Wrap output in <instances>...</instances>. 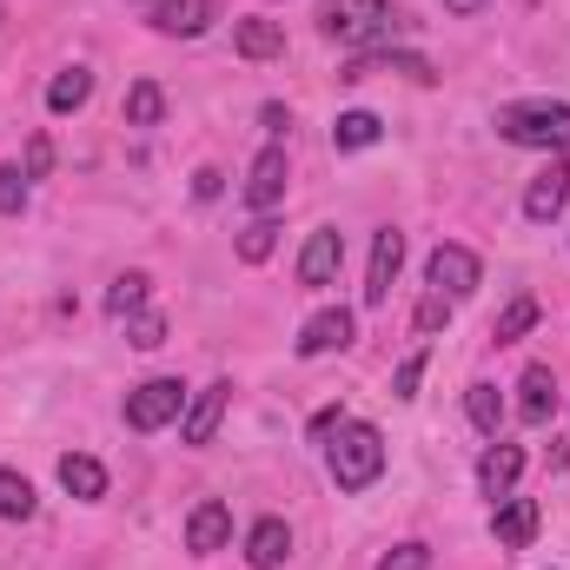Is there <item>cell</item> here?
<instances>
[{"instance_id":"cell-1","label":"cell","mask_w":570,"mask_h":570,"mask_svg":"<svg viewBox=\"0 0 570 570\" xmlns=\"http://www.w3.org/2000/svg\"><path fill=\"white\" fill-rule=\"evenodd\" d=\"M325 464H332V484L338 491H372L385 478V431L365 425V419H345L338 438L325 444Z\"/></svg>"},{"instance_id":"cell-2","label":"cell","mask_w":570,"mask_h":570,"mask_svg":"<svg viewBox=\"0 0 570 570\" xmlns=\"http://www.w3.org/2000/svg\"><path fill=\"white\" fill-rule=\"evenodd\" d=\"M405 27L392 0H318V33L338 47H385Z\"/></svg>"},{"instance_id":"cell-3","label":"cell","mask_w":570,"mask_h":570,"mask_svg":"<svg viewBox=\"0 0 570 570\" xmlns=\"http://www.w3.org/2000/svg\"><path fill=\"white\" fill-rule=\"evenodd\" d=\"M498 140L531 146V153H570V100H511L498 107Z\"/></svg>"},{"instance_id":"cell-4","label":"cell","mask_w":570,"mask_h":570,"mask_svg":"<svg viewBox=\"0 0 570 570\" xmlns=\"http://www.w3.org/2000/svg\"><path fill=\"white\" fill-rule=\"evenodd\" d=\"M186 385L179 379H146V385H134L127 392V431H159V425H173L179 412H186Z\"/></svg>"},{"instance_id":"cell-5","label":"cell","mask_w":570,"mask_h":570,"mask_svg":"<svg viewBox=\"0 0 570 570\" xmlns=\"http://www.w3.org/2000/svg\"><path fill=\"white\" fill-rule=\"evenodd\" d=\"M425 279H431V292H438V298H451V305H458V298H471V292H478L484 266H478V253H471V246L444 239V246L425 259Z\"/></svg>"},{"instance_id":"cell-6","label":"cell","mask_w":570,"mask_h":570,"mask_svg":"<svg viewBox=\"0 0 570 570\" xmlns=\"http://www.w3.org/2000/svg\"><path fill=\"white\" fill-rule=\"evenodd\" d=\"M352 338H358L352 312H345V305H325V312H312V318L298 325V358H325V352H345Z\"/></svg>"},{"instance_id":"cell-7","label":"cell","mask_w":570,"mask_h":570,"mask_svg":"<svg viewBox=\"0 0 570 570\" xmlns=\"http://www.w3.org/2000/svg\"><path fill=\"white\" fill-rule=\"evenodd\" d=\"M338 266H345V239H338V226H318L305 239V253H298V285L305 292H325V285L338 279Z\"/></svg>"},{"instance_id":"cell-8","label":"cell","mask_w":570,"mask_h":570,"mask_svg":"<svg viewBox=\"0 0 570 570\" xmlns=\"http://www.w3.org/2000/svg\"><path fill=\"white\" fill-rule=\"evenodd\" d=\"M518 478H524V444L491 438V451L478 458V491L498 504V498H511V491H518Z\"/></svg>"},{"instance_id":"cell-9","label":"cell","mask_w":570,"mask_h":570,"mask_svg":"<svg viewBox=\"0 0 570 570\" xmlns=\"http://www.w3.org/2000/svg\"><path fill=\"white\" fill-rule=\"evenodd\" d=\"M226 399H233L226 379H213L206 392H193L186 412H179V438H186V444H213V431H219V419H226Z\"/></svg>"},{"instance_id":"cell-10","label":"cell","mask_w":570,"mask_h":570,"mask_svg":"<svg viewBox=\"0 0 570 570\" xmlns=\"http://www.w3.org/2000/svg\"><path fill=\"white\" fill-rule=\"evenodd\" d=\"M564 199H570V159L558 153V159L531 179V193H524V219H531V226H551V219L564 213Z\"/></svg>"},{"instance_id":"cell-11","label":"cell","mask_w":570,"mask_h":570,"mask_svg":"<svg viewBox=\"0 0 570 570\" xmlns=\"http://www.w3.org/2000/svg\"><path fill=\"white\" fill-rule=\"evenodd\" d=\"M219 20V0H153V27L166 40H199Z\"/></svg>"},{"instance_id":"cell-12","label":"cell","mask_w":570,"mask_h":570,"mask_svg":"<svg viewBox=\"0 0 570 570\" xmlns=\"http://www.w3.org/2000/svg\"><path fill=\"white\" fill-rule=\"evenodd\" d=\"M239 193H246V206H253L259 219H266V213L285 199V146L279 140L253 159V173H246V186H239Z\"/></svg>"},{"instance_id":"cell-13","label":"cell","mask_w":570,"mask_h":570,"mask_svg":"<svg viewBox=\"0 0 570 570\" xmlns=\"http://www.w3.org/2000/svg\"><path fill=\"white\" fill-rule=\"evenodd\" d=\"M372 73H405V80H419V87H431L438 80V67H431L425 53H392V47H372V53H358L338 80H372Z\"/></svg>"},{"instance_id":"cell-14","label":"cell","mask_w":570,"mask_h":570,"mask_svg":"<svg viewBox=\"0 0 570 570\" xmlns=\"http://www.w3.org/2000/svg\"><path fill=\"white\" fill-rule=\"evenodd\" d=\"M399 266H405V233H399V226H385V233L372 239V266H365V305H385V298H392Z\"/></svg>"},{"instance_id":"cell-15","label":"cell","mask_w":570,"mask_h":570,"mask_svg":"<svg viewBox=\"0 0 570 570\" xmlns=\"http://www.w3.org/2000/svg\"><path fill=\"white\" fill-rule=\"evenodd\" d=\"M491 538H498L504 551H524V544L538 538V498H498V504H491Z\"/></svg>"},{"instance_id":"cell-16","label":"cell","mask_w":570,"mask_h":570,"mask_svg":"<svg viewBox=\"0 0 570 570\" xmlns=\"http://www.w3.org/2000/svg\"><path fill=\"white\" fill-rule=\"evenodd\" d=\"M226 538H233V511H226L219 498L193 504V518H186V551H193V558H213V551H226Z\"/></svg>"},{"instance_id":"cell-17","label":"cell","mask_w":570,"mask_h":570,"mask_svg":"<svg viewBox=\"0 0 570 570\" xmlns=\"http://www.w3.org/2000/svg\"><path fill=\"white\" fill-rule=\"evenodd\" d=\"M551 412H558V379H551V365H524V379H518V419H524V425H551Z\"/></svg>"},{"instance_id":"cell-18","label":"cell","mask_w":570,"mask_h":570,"mask_svg":"<svg viewBox=\"0 0 570 570\" xmlns=\"http://www.w3.org/2000/svg\"><path fill=\"white\" fill-rule=\"evenodd\" d=\"M292 558V531H285V518H259L253 531H246V564L253 570H279Z\"/></svg>"},{"instance_id":"cell-19","label":"cell","mask_w":570,"mask_h":570,"mask_svg":"<svg viewBox=\"0 0 570 570\" xmlns=\"http://www.w3.org/2000/svg\"><path fill=\"white\" fill-rule=\"evenodd\" d=\"M60 484H67V498L100 504V498H107V464L87 458V451H67V458H60Z\"/></svg>"},{"instance_id":"cell-20","label":"cell","mask_w":570,"mask_h":570,"mask_svg":"<svg viewBox=\"0 0 570 570\" xmlns=\"http://www.w3.org/2000/svg\"><path fill=\"white\" fill-rule=\"evenodd\" d=\"M233 47H239L246 60H279V53H285V27H279V20H259V13H246V20L233 27Z\"/></svg>"},{"instance_id":"cell-21","label":"cell","mask_w":570,"mask_h":570,"mask_svg":"<svg viewBox=\"0 0 570 570\" xmlns=\"http://www.w3.org/2000/svg\"><path fill=\"white\" fill-rule=\"evenodd\" d=\"M87 100H94V73H87V67L53 73V87H47V114H80Z\"/></svg>"},{"instance_id":"cell-22","label":"cell","mask_w":570,"mask_h":570,"mask_svg":"<svg viewBox=\"0 0 570 570\" xmlns=\"http://www.w3.org/2000/svg\"><path fill=\"white\" fill-rule=\"evenodd\" d=\"M379 134H385V127H379V114H365V107H352V114L332 120V146H338V153H365V146H379Z\"/></svg>"},{"instance_id":"cell-23","label":"cell","mask_w":570,"mask_h":570,"mask_svg":"<svg viewBox=\"0 0 570 570\" xmlns=\"http://www.w3.org/2000/svg\"><path fill=\"white\" fill-rule=\"evenodd\" d=\"M120 114H127V127H159V114H166V94H159V80H134Z\"/></svg>"},{"instance_id":"cell-24","label":"cell","mask_w":570,"mask_h":570,"mask_svg":"<svg viewBox=\"0 0 570 570\" xmlns=\"http://www.w3.org/2000/svg\"><path fill=\"white\" fill-rule=\"evenodd\" d=\"M464 412H471V425L484 431V438H498V425H504V399H498V385L478 379V385L464 392Z\"/></svg>"},{"instance_id":"cell-25","label":"cell","mask_w":570,"mask_h":570,"mask_svg":"<svg viewBox=\"0 0 570 570\" xmlns=\"http://www.w3.org/2000/svg\"><path fill=\"white\" fill-rule=\"evenodd\" d=\"M146 292H153L146 273H120L114 292H107V312H114V318H134V312H146Z\"/></svg>"},{"instance_id":"cell-26","label":"cell","mask_w":570,"mask_h":570,"mask_svg":"<svg viewBox=\"0 0 570 570\" xmlns=\"http://www.w3.org/2000/svg\"><path fill=\"white\" fill-rule=\"evenodd\" d=\"M531 325H538V298H511V305L498 312V325H491V338H498V345H518V338H524Z\"/></svg>"},{"instance_id":"cell-27","label":"cell","mask_w":570,"mask_h":570,"mask_svg":"<svg viewBox=\"0 0 570 570\" xmlns=\"http://www.w3.org/2000/svg\"><path fill=\"white\" fill-rule=\"evenodd\" d=\"M273 246H279V226H273V213H266V219H253V226L239 233V259H246V266H266V259H273Z\"/></svg>"},{"instance_id":"cell-28","label":"cell","mask_w":570,"mask_h":570,"mask_svg":"<svg viewBox=\"0 0 570 570\" xmlns=\"http://www.w3.org/2000/svg\"><path fill=\"white\" fill-rule=\"evenodd\" d=\"M0 518L13 524V518H33V484L20 478V471H0Z\"/></svg>"},{"instance_id":"cell-29","label":"cell","mask_w":570,"mask_h":570,"mask_svg":"<svg viewBox=\"0 0 570 570\" xmlns=\"http://www.w3.org/2000/svg\"><path fill=\"white\" fill-rule=\"evenodd\" d=\"M127 338H134L140 352H159V345H166V318H159V312H134V318H127Z\"/></svg>"},{"instance_id":"cell-30","label":"cell","mask_w":570,"mask_h":570,"mask_svg":"<svg viewBox=\"0 0 570 570\" xmlns=\"http://www.w3.org/2000/svg\"><path fill=\"white\" fill-rule=\"evenodd\" d=\"M27 206V173L20 166H0V219H13Z\"/></svg>"},{"instance_id":"cell-31","label":"cell","mask_w":570,"mask_h":570,"mask_svg":"<svg viewBox=\"0 0 570 570\" xmlns=\"http://www.w3.org/2000/svg\"><path fill=\"white\" fill-rule=\"evenodd\" d=\"M379 570H431V544H399L379 558Z\"/></svg>"},{"instance_id":"cell-32","label":"cell","mask_w":570,"mask_h":570,"mask_svg":"<svg viewBox=\"0 0 570 570\" xmlns=\"http://www.w3.org/2000/svg\"><path fill=\"white\" fill-rule=\"evenodd\" d=\"M419 379H425V345H419V352L392 372V392H399V399H419Z\"/></svg>"},{"instance_id":"cell-33","label":"cell","mask_w":570,"mask_h":570,"mask_svg":"<svg viewBox=\"0 0 570 570\" xmlns=\"http://www.w3.org/2000/svg\"><path fill=\"white\" fill-rule=\"evenodd\" d=\"M412 325H419V332H438V325H451V298H438V292H425V298H419V318H412Z\"/></svg>"},{"instance_id":"cell-34","label":"cell","mask_w":570,"mask_h":570,"mask_svg":"<svg viewBox=\"0 0 570 570\" xmlns=\"http://www.w3.org/2000/svg\"><path fill=\"white\" fill-rule=\"evenodd\" d=\"M47 173H53V140L33 134V140H27V179H47Z\"/></svg>"},{"instance_id":"cell-35","label":"cell","mask_w":570,"mask_h":570,"mask_svg":"<svg viewBox=\"0 0 570 570\" xmlns=\"http://www.w3.org/2000/svg\"><path fill=\"white\" fill-rule=\"evenodd\" d=\"M193 193H199V199H219V173H213V166H199V173H193Z\"/></svg>"},{"instance_id":"cell-36","label":"cell","mask_w":570,"mask_h":570,"mask_svg":"<svg viewBox=\"0 0 570 570\" xmlns=\"http://www.w3.org/2000/svg\"><path fill=\"white\" fill-rule=\"evenodd\" d=\"M491 0H444V13H484Z\"/></svg>"},{"instance_id":"cell-37","label":"cell","mask_w":570,"mask_h":570,"mask_svg":"<svg viewBox=\"0 0 570 570\" xmlns=\"http://www.w3.org/2000/svg\"><path fill=\"white\" fill-rule=\"evenodd\" d=\"M0 20H7V13H0Z\"/></svg>"}]
</instances>
